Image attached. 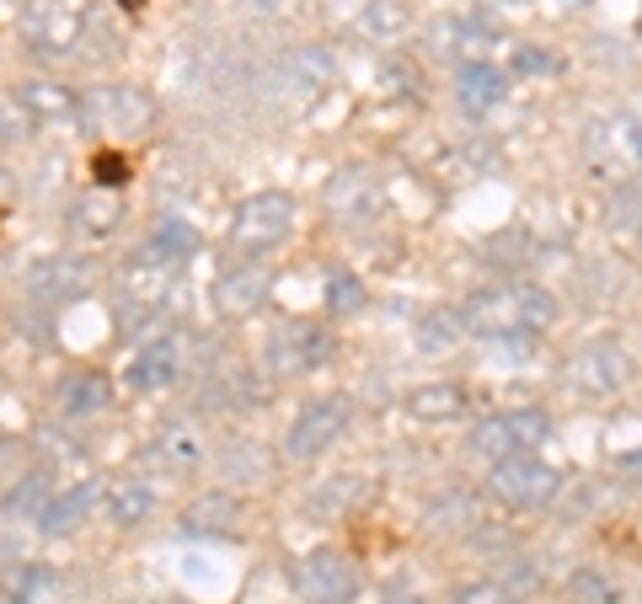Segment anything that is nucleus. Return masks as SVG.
Wrapping results in <instances>:
<instances>
[{
  "label": "nucleus",
  "instance_id": "nucleus-1",
  "mask_svg": "<svg viewBox=\"0 0 642 604\" xmlns=\"http://www.w3.org/2000/svg\"><path fill=\"white\" fill-rule=\"evenodd\" d=\"M461 322L482 343H524L557 322V294L541 283H492L461 305Z\"/></svg>",
  "mask_w": 642,
  "mask_h": 604
},
{
  "label": "nucleus",
  "instance_id": "nucleus-2",
  "mask_svg": "<svg viewBox=\"0 0 642 604\" xmlns=\"http://www.w3.org/2000/svg\"><path fill=\"white\" fill-rule=\"evenodd\" d=\"M584 161L605 182H638L642 177V113H610L584 128Z\"/></svg>",
  "mask_w": 642,
  "mask_h": 604
},
{
  "label": "nucleus",
  "instance_id": "nucleus-3",
  "mask_svg": "<svg viewBox=\"0 0 642 604\" xmlns=\"http://www.w3.org/2000/svg\"><path fill=\"white\" fill-rule=\"evenodd\" d=\"M326 81H332V54L317 48V43H295V48H284L279 59L268 65L263 91L279 102L284 113H306L321 91H326Z\"/></svg>",
  "mask_w": 642,
  "mask_h": 604
},
{
  "label": "nucleus",
  "instance_id": "nucleus-4",
  "mask_svg": "<svg viewBox=\"0 0 642 604\" xmlns=\"http://www.w3.org/2000/svg\"><path fill=\"white\" fill-rule=\"evenodd\" d=\"M151 119H156V97L145 86L108 81L80 91V128L91 134H140L151 128Z\"/></svg>",
  "mask_w": 642,
  "mask_h": 604
},
{
  "label": "nucleus",
  "instance_id": "nucleus-5",
  "mask_svg": "<svg viewBox=\"0 0 642 604\" xmlns=\"http://www.w3.org/2000/svg\"><path fill=\"white\" fill-rule=\"evenodd\" d=\"M86 27H91L86 0H33L22 11V38L33 43V54H43V59L76 54L86 43Z\"/></svg>",
  "mask_w": 642,
  "mask_h": 604
},
{
  "label": "nucleus",
  "instance_id": "nucleus-6",
  "mask_svg": "<svg viewBox=\"0 0 642 604\" xmlns=\"http://www.w3.org/2000/svg\"><path fill=\"white\" fill-rule=\"evenodd\" d=\"M295 231V199L268 188V193H252V199L236 203L231 214V251H274L279 242H289Z\"/></svg>",
  "mask_w": 642,
  "mask_h": 604
},
{
  "label": "nucleus",
  "instance_id": "nucleus-7",
  "mask_svg": "<svg viewBox=\"0 0 642 604\" xmlns=\"http://www.w3.org/2000/svg\"><path fill=\"white\" fill-rule=\"evenodd\" d=\"M627 380H632V359L616 343H589V348H578V354L562 359V391L567 396H584V402L621 396Z\"/></svg>",
  "mask_w": 642,
  "mask_h": 604
},
{
  "label": "nucleus",
  "instance_id": "nucleus-8",
  "mask_svg": "<svg viewBox=\"0 0 642 604\" xmlns=\"http://www.w3.org/2000/svg\"><path fill=\"white\" fill-rule=\"evenodd\" d=\"M546 434H552V417L541 406H514V412L482 417L477 434H472V449L482 460H509V455H530Z\"/></svg>",
  "mask_w": 642,
  "mask_h": 604
},
{
  "label": "nucleus",
  "instance_id": "nucleus-9",
  "mask_svg": "<svg viewBox=\"0 0 642 604\" xmlns=\"http://www.w3.org/2000/svg\"><path fill=\"white\" fill-rule=\"evenodd\" d=\"M487 492L498 503H509V508H541V503L557 497V471L546 460H535V449L530 455H509V460H492Z\"/></svg>",
  "mask_w": 642,
  "mask_h": 604
},
{
  "label": "nucleus",
  "instance_id": "nucleus-10",
  "mask_svg": "<svg viewBox=\"0 0 642 604\" xmlns=\"http://www.w3.org/2000/svg\"><path fill=\"white\" fill-rule=\"evenodd\" d=\"M348 417H354V402H348V396H337V391H332V396H317V402L289 423L284 455H289V460H317L321 449H332V444L343 439Z\"/></svg>",
  "mask_w": 642,
  "mask_h": 604
},
{
  "label": "nucleus",
  "instance_id": "nucleus-11",
  "mask_svg": "<svg viewBox=\"0 0 642 604\" xmlns=\"http://www.w3.org/2000/svg\"><path fill=\"white\" fill-rule=\"evenodd\" d=\"M295 594H300V604H354L359 572L343 551H311L295 567Z\"/></svg>",
  "mask_w": 642,
  "mask_h": 604
},
{
  "label": "nucleus",
  "instance_id": "nucleus-12",
  "mask_svg": "<svg viewBox=\"0 0 642 604\" xmlns=\"http://www.w3.org/2000/svg\"><path fill=\"white\" fill-rule=\"evenodd\" d=\"M326 354H332V337H326L321 326H311V322H279L274 332H268L263 369H268V374H279V380H289V374L317 369Z\"/></svg>",
  "mask_w": 642,
  "mask_h": 604
},
{
  "label": "nucleus",
  "instance_id": "nucleus-13",
  "mask_svg": "<svg viewBox=\"0 0 642 604\" xmlns=\"http://www.w3.org/2000/svg\"><path fill=\"white\" fill-rule=\"evenodd\" d=\"M326 214L337 220V225H369V220H380V209H386V193H380V177L375 171H364V166H343L332 182H326Z\"/></svg>",
  "mask_w": 642,
  "mask_h": 604
},
{
  "label": "nucleus",
  "instance_id": "nucleus-14",
  "mask_svg": "<svg viewBox=\"0 0 642 604\" xmlns=\"http://www.w3.org/2000/svg\"><path fill=\"white\" fill-rule=\"evenodd\" d=\"M91 283H97V268H91L86 257H38V262L27 268L22 289H27L33 300H43V305H65V300H80Z\"/></svg>",
  "mask_w": 642,
  "mask_h": 604
},
{
  "label": "nucleus",
  "instance_id": "nucleus-15",
  "mask_svg": "<svg viewBox=\"0 0 642 604\" xmlns=\"http://www.w3.org/2000/svg\"><path fill=\"white\" fill-rule=\"evenodd\" d=\"M177 374H182V337H177V332H156V337H145V343L134 348L129 369H123L129 391H140V396L166 391Z\"/></svg>",
  "mask_w": 642,
  "mask_h": 604
},
{
  "label": "nucleus",
  "instance_id": "nucleus-16",
  "mask_svg": "<svg viewBox=\"0 0 642 604\" xmlns=\"http://www.w3.org/2000/svg\"><path fill=\"white\" fill-rule=\"evenodd\" d=\"M326 16L364 43H397L407 33V16H401L391 0H326Z\"/></svg>",
  "mask_w": 642,
  "mask_h": 604
},
{
  "label": "nucleus",
  "instance_id": "nucleus-17",
  "mask_svg": "<svg viewBox=\"0 0 642 604\" xmlns=\"http://www.w3.org/2000/svg\"><path fill=\"white\" fill-rule=\"evenodd\" d=\"M429 48L440 54V59H461V70L466 65H487L492 59V48H498V33L477 22V16H440L434 27H429Z\"/></svg>",
  "mask_w": 642,
  "mask_h": 604
},
{
  "label": "nucleus",
  "instance_id": "nucleus-18",
  "mask_svg": "<svg viewBox=\"0 0 642 604\" xmlns=\"http://www.w3.org/2000/svg\"><path fill=\"white\" fill-rule=\"evenodd\" d=\"M268 289H274V273H268V268H257V262H231V268L214 279V305H220V316H252V311L268 300Z\"/></svg>",
  "mask_w": 642,
  "mask_h": 604
},
{
  "label": "nucleus",
  "instance_id": "nucleus-19",
  "mask_svg": "<svg viewBox=\"0 0 642 604\" xmlns=\"http://www.w3.org/2000/svg\"><path fill=\"white\" fill-rule=\"evenodd\" d=\"M102 503V486L97 482H76L65 486V492H54L48 497V508L38 514V529L43 535H70V529H80V524L91 519V508Z\"/></svg>",
  "mask_w": 642,
  "mask_h": 604
},
{
  "label": "nucleus",
  "instance_id": "nucleus-20",
  "mask_svg": "<svg viewBox=\"0 0 642 604\" xmlns=\"http://www.w3.org/2000/svg\"><path fill=\"white\" fill-rule=\"evenodd\" d=\"M16 97H22V108H27L38 123L80 128V97L76 91H65L59 81H27V86H16Z\"/></svg>",
  "mask_w": 642,
  "mask_h": 604
},
{
  "label": "nucleus",
  "instance_id": "nucleus-21",
  "mask_svg": "<svg viewBox=\"0 0 642 604\" xmlns=\"http://www.w3.org/2000/svg\"><path fill=\"white\" fill-rule=\"evenodd\" d=\"M193 251H199V231H193L188 220H177V214H171V220H160L156 231H151V242H145L140 257H145V262H156V268H166V273H177Z\"/></svg>",
  "mask_w": 642,
  "mask_h": 604
},
{
  "label": "nucleus",
  "instance_id": "nucleus-22",
  "mask_svg": "<svg viewBox=\"0 0 642 604\" xmlns=\"http://www.w3.org/2000/svg\"><path fill=\"white\" fill-rule=\"evenodd\" d=\"M102 508H108V519L119 524V529H134V524H145L156 514V486L140 482V477H119L102 492Z\"/></svg>",
  "mask_w": 642,
  "mask_h": 604
},
{
  "label": "nucleus",
  "instance_id": "nucleus-23",
  "mask_svg": "<svg viewBox=\"0 0 642 604\" xmlns=\"http://www.w3.org/2000/svg\"><path fill=\"white\" fill-rule=\"evenodd\" d=\"M455 97H461L466 113H492V108L509 97V76H503L492 59H487V65H466L461 81H455Z\"/></svg>",
  "mask_w": 642,
  "mask_h": 604
},
{
  "label": "nucleus",
  "instance_id": "nucleus-24",
  "mask_svg": "<svg viewBox=\"0 0 642 604\" xmlns=\"http://www.w3.org/2000/svg\"><path fill=\"white\" fill-rule=\"evenodd\" d=\"M236 519H241V503L225 497V492H203V497H193L182 508V529L188 535H231Z\"/></svg>",
  "mask_w": 642,
  "mask_h": 604
},
{
  "label": "nucleus",
  "instance_id": "nucleus-25",
  "mask_svg": "<svg viewBox=\"0 0 642 604\" xmlns=\"http://www.w3.org/2000/svg\"><path fill=\"white\" fill-rule=\"evenodd\" d=\"M461 412H466V391L450 385V380H434V385L407 391V417H418V423H450V417H461Z\"/></svg>",
  "mask_w": 642,
  "mask_h": 604
},
{
  "label": "nucleus",
  "instance_id": "nucleus-26",
  "mask_svg": "<svg viewBox=\"0 0 642 604\" xmlns=\"http://www.w3.org/2000/svg\"><path fill=\"white\" fill-rule=\"evenodd\" d=\"M54 396L65 412H102V406L113 402V385H108V374H97V369H70L59 385H54Z\"/></svg>",
  "mask_w": 642,
  "mask_h": 604
},
{
  "label": "nucleus",
  "instance_id": "nucleus-27",
  "mask_svg": "<svg viewBox=\"0 0 642 604\" xmlns=\"http://www.w3.org/2000/svg\"><path fill=\"white\" fill-rule=\"evenodd\" d=\"M156 460L166 466V471H177V477H188L193 466L203 460V444H199V434L188 428V423H166L156 434Z\"/></svg>",
  "mask_w": 642,
  "mask_h": 604
},
{
  "label": "nucleus",
  "instance_id": "nucleus-28",
  "mask_svg": "<svg viewBox=\"0 0 642 604\" xmlns=\"http://www.w3.org/2000/svg\"><path fill=\"white\" fill-rule=\"evenodd\" d=\"M466 337V322H461V311H450V305H440V311H429L423 322H418V332H412V343H418V354H429V359H440V354H450L455 343Z\"/></svg>",
  "mask_w": 642,
  "mask_h": 604
},
{
  "label": "nucleus",
  "instance_id": "nucleus-29",
  "mask_svg": "<svg viewBox=\"0 0 642 604\" xmlns=\"http://www.w3.org/2000/svg\"><path fill=\"white\" fill-rule=\"evenodd\" d=\"M113 225H119V199L91 193V199L76 203V231H80V236H108Z\"/></svg>",
  "mask_w": 642,
  "mask_h": 604
},
{
  "label": "nucleus",
  "instance_id": "nucleus-30",
  "mask_svg": "<svg viewBox=\"0 0 642 604\" xmlns=\"http://www.w3.org/2000/svg\"><path fill=\"white\" fill-rule=\"evenodd\" d=\"M43 492H48V482H43V477L16 482L11 492H5V503H0V508H5V519H38L43 508H48V503H43Z\"/></svg>",
  "mask_w": 642,
  "mask_h": 604
},
{
  "label": "nucleus",
  "instance_id": "nucleus-31",
  "mask_svg": "<svg viewBox=\"0 0 642 604\" xmlns=\"http://www.w3.org/2000/svg\"><path fill=\"white\" fill-rule=\"evenodd\" d=\"M38 128V119L22 108V97L16 91H0V145H16V139H27Z\"/></svg>",
  "mask_w": 642,
  "mask_h": 604
},
{
  "label": "nucleus",
  "instance_id": "nucleus-32",
  "mask_svg": "<svg viewBox=\"0 0 642 604\" xmlns=\"http://www.w3.org/2000/svg\"><path fill=\"white\" fill-rule=\"evenodd\" d=\"M359 305H364V283L354 273H332L326 279V311L332 316H354Z\"/></svg>",
  "mask_w": 642,
  "mask_h": 604
},
{
  "label": "nucleus",
  "instance_id": "nucleus-33",
  "mask_svg": "<svg viewBox=\"0 0 642 604\" xmlns=\"http://www.w3.org/2000/svg\"><path fill=\"white\" fill-rule=\"evenodd\" d=\"M567 589H573V600L578 604H616V589L605 583L600 572H573Z\"/></svg>",
  "mask_w": 642,
  "mask_h": 604
},
{
  "label": "nucleus",
  "instance_id": "nucleus-34",
  "mask_svg": "<svg viewBox=\"0 0 642 604\" xmlns=\"http://www.w3.org/2000/svg\"><path fill=\"white\" fill-rule=\"evenodd\" d=\"M33 583H38L33 572H5V583H0V589H5V600H27V594H33Z\"/></svg>",
  "mask_w": 642,
  "mask_h": 604
},
{
  "label": "nucleus",
  "instance_id": "nucleus-35",
  "mask_svg": "<svg viewBox=\"0 0 642 604\" xmlns=\"http://www.w3.org/2000/svg\"><path fill=\"white\" fill-rule=\"evenodd\" d=\"M520 70H524V76H552V70H557V59H552V54H530V48H524Z\"/></svg>",
  "mask_w": 642,
  "mask_h": 604
},
{
  "label": "nucleus",
  "instance_id": "nucleus-36",
  "mask_svg": "<svg viewBox=\"0 0 642 604\" xmlns=\"http://www.w3.org/2000/svg\"><path fill=\"white\" fill-rule=\"evenodd\" d=\"M263 16H279V22H289V16H300V0H252Z\"/></svg>",
  "mask_w": 642,
  "mask_h": 604
},
{
  "label": "nucleus",
  "instance_id": "nucleus-37",
  "mask_svg": "<svg viewBox=\"0 0 642 604\" xmlns=\"http://www.w3.org/2000/svg\"><path fill=\"white\" fill-rule=\"evenodd\" d=\"M97 182H102V188H108V182H123V161H119V156H102V161H97Z\"/></svg>",
  "mask_w": 642,
  "mask_h": 604
},
{
  "label": "nucleus",
  "instance_id": "nucleus-38",
  "mask_svg": "<svg viewBox=\"0 0 642 604\" xmlns=\"http://www.w3.org/2000/svg\"><path fill=\"white\" fill-rule=\"evenodd\" d=\"M386 604H423V600H386Z\"/></svg>",
  "mask_w": 642,
  "mask_h": 604
},
{
  "label": "nucleus",
  "instance_id": "nucleus-39",
  "mask_svg": "<svg viewBox=\"0 0 642 604\" xmlns=\"http://www.w3.org/2000/svg\"><path fill=\"white\" fill-rule=\"evenodd\" d=\"M638 27H642V22H638Z\"/></svg>",
  "mask_w": 642,
  "mask_h": 604
}]
</instances>
